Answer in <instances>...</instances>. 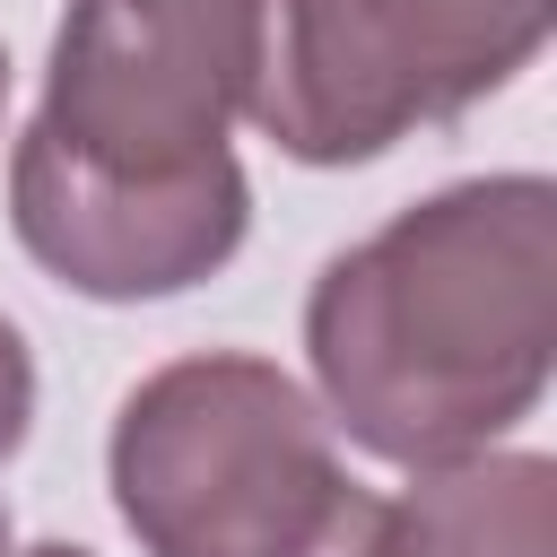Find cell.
Listing matches in <instances>:
<instances>
[{
  "label": "cell",
  "instance_id": "obj_3",
  "mask_svg": "<svg viewBox=\"0 0 557 557\" xmlns=\"http://www.w3.org/2000/svg\"><path fill=\"white\" fill-rule=\"evenodd\" d=\"M104 479L148 557H374L383 496L348 479L322 400L252 348L139 374Z\"/></svg>",
  "mask_w": 557,
  "mask_h": 557
},
{
  "label": "cell",
  "instance_id": "obj_6",
  "mask_svg": "<svg viewBox=\"0 0 557 557\" xmlns=\"http://www.w3.org/2000/svg\"><path fill=\"white\" fill-rule=\"evenodd\" d=\"M374 557H557V461L487 444L409 470L374 513Z\"/></svg>",
  "mask_w": 557,
  "mask_h": 557
},
{
  "label": "cell",
  "instance_id": "obj_1",
  "mask_svg": "<svg viewBox=\"0 0 557 557\" xmlns=\"http://www.w3.org/2000/svg\"><path fill=\"white\" fill-rule=\"evenodd\" d=\"M252 87V0H70L44 104L9 148V226L44 278L148 305L218 278L252 226L226 148Z\"/></svg>",
  "mask_w": 557,
  "mask_h": 557
},
{
  "label": "cell",
  "instance_id": "obj_10",
  "mask_svg": "<svg viewBox=\"0 0 557 557\" xmlns=\"http://www.w3.org/2000/svg\"><path fill=\"white\" fill-rule=\"evenodd\" d=\"M0 557H9V505H0Z\"/></svg>",
  "mask_w": 557,
  "mask_h": 557
},
{
  "label": "cell",
  "instance_id": "obj_4",
  "mask_svg": "<svg viewBox=\"0 0 557 557\" xmlns=\"http://www.w3.org/2000/svg\"><path fill=\"white\" fill-rule=\"evenodd\" d=\"M244 122L296 165H366L418 131L339 0H252Z\"/></svg>",
  "mask_w": 557,
  "mask_h": 557
},
{
  "label": "cell",
  "instance_id": "obj_2",
  "mask_svg": "<svg viewBox=\"0 0 557 557\" xmlns=\"http://www.w3.org/2000/svg\"><path fill=\"white\" fill-rule=\"evenodd\" d=\"M331 435L426 470L522 426L557 366V183L470 174L331 252L305 296Z\"/></svg>",
  "mask_w": 557,
  "mask_h": 557
},
{
  "label": "cell",
  "instance_id": "obj_7",
  "mask_svg": "<svg viewBox=\"0 0 557 557\" xmlns=\"http://www.w3.org/2000/svg\"><path fill=\"white\" fill-rule=\"evenodd\" d=\"M26 418H35V357H26L17 322L0 313V461L26 444Z\"/></svg>",
  "mask_w": 557,
  "mask_h": 557
},
{
  "label": "cell",
  "instance_id": "obj_5",
  "mask_svg": "<svg viewBox=\"0 0 557 557\" xmlns=\"http://www.w3.org/2000/svg\"><path fill=\"white\" fill-rule=\"evenodd\" d=\"M339 9L357 17L409 122H453L487 104L540 61L557 26V0H339Z\"/></svg>",
  "mask_w": 557,
  "mask_h": 557
},
{
  "label": "cell",
  "instance_id": "obj_9",
  "mask_svg": "<svg viewBox=\"0 0 557 557\" xmlns=\"http://www.w3.org/2000/svg\"><path fill=\"white\" fill-rule=\"evenodd\" d=\"M0 122H9V52H0Z\"/></svg>",
  "mask_w": 557,
  "mask_h": 557
},
{
  "label": "cell",
  "instance_id": "obj_8",
  "mask_svg": "<svg viewBox=\"0 0 557 557\" xmlns=\"http://www.w3.org/2000/svg\"><path fill=\"white\" fill-rule=\"evenodd\" d=\"M9 557H96V548H70V540H35V548H9Z\"/></svg>",
  "mask_w": 557,
  "mask_h": 557
}]
</instances>
